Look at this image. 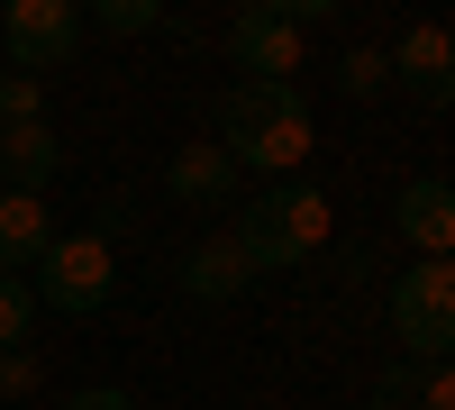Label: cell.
Segmentation results:
<instances>
[{"mask_svg": "<svg viewBox=\"0 0 455 410\" xmlns=\"http://www.w3.org/2000/svg\"><path fill=\"white\" fill-rule=\"evenodd\" d=\"M219 156L255 165L264 182H283L310 156V100H300V83H237L219 100Z\"/></svg>", "mask_w": 455, "mask_h": 410, "instance_id": "6da1fadb", "label": "cell"}, {"mask_svg": "<svg viewBox=\"0 0 455 410\" xmlns=\"http://www.w3.org/2000/svg\"><path fill=\"white\" fill-rule=\"evenodd\" d=\"M237 255L255 274H283V265H300V255H319L328 246V192L319 182H264V192L237 210Z\"/></svg>", "mask_w": 455, "mask_h": 410, "instance_id": "7a4b0ae2", "label": "cell"}, {"mask_svg": "<svg viewBox=\"0 0 455 410\" xmlns=\"http://www.w3.org/2000/svg\"><path fill=\"white\" fill-rule=\"evenodd\" d=\"M392 328L410 365H455V265H410L392 283Z\"/></svg>", "mask_w": 455, "mask_h": 410, "instance_id": "3957f363", "label": "cell"}, {"mask_svg": "<svg viewBox=\"0 0 455 410\" xmlns=\"http://www.w3.org/2000/svg\"><path fill=\"white\" fill-rule=\"evenodd\" d=\"M36 301H55V310H73V319H83V310H100L109 301V292H119V255H109V237H55L46 255H36Z\"/></svg>", "mask_w": 455, "mask_h": 410, "instance_id": "277c9868", "label": "cell"}, {"mask_svg": "<svg viewBox=\"0 0 455 410\" xmlns=\"http://www.w3.org/2000/svg\"><path fill=\"white\" fill-rule=\"evenodd\" d=\"M0 46H10V64L28 73V83H46V73L73 64L83 19H73V0H10V10H0Z\"/></svg>", "mask_w": 455, "mask_h": 410, "instance_id": "5b68a950", "label": "cell"}, {"mask_svg": "<svg viewBox=\"0 0 455 410\" xmlns=\"http://www.w3.org/2000/svg\"><path fill=\"white\" fill-rule=\"evenodd\" d=\"M228 55H237L246 83H291L300 73V19L283 0H246V10L228 19Z\"/></svg>", "mask_w": 455, "mask_h": 410, "instance_id": "8992f818", "label": "cell"}, {"mask_svg": "<svg viewBox=\"0 0 455 410\" xmlns=\"http://www.w3.org/2000/svg\"><path fill=\"white\" fill-rule=\"evenodd\" d=\"M392 229L410 237V255H419V265H455V182H437V173L401 182Z\"/></svg>", "mask_w": 455, "mask_h": 410, "instance_id": "52a82bcc", "label": "cell"}, {"mask_svg": "<svg viewBox=\"0 0 455 410\" xmlns=\"http://www.w3.org/2000/svg\"><path fill=\"white\" fill-rule=\"evenodd\" d=\"M383 64H392V83H401L410 100L455 109V28H428V19H419V28H410L401 46L383 55Z\"/></svg>", "mask_w": 455, "mask_h": 410, "instance_id": "ba28073f", "label": "cell"}, {"mask_svg": "<svg viewBox=\"0 0 455 410\" xmlns=\"http://www.w3.org/2000/svg\"><path fill=\"white\" fill-rule=\"evenodd\" d=\"M182 292L192 301H237V292H255V265L237 255V237H201L182 255Z\"/></svg>", "mask_w": 455, "mask_h": 410, "instance_id": "9c48e42d", "label": "cell"}, {"mask_svg": "<svg viewBox=\"0 0 455 410\" xmlns=\"http://www.w3.org/2000/svg\"><path fill=\"white\" fill-rule=\"evenodd\" d=\"M46 246H55V219H46V201H36V192H0V274L36 265Z\"/></svg>", "mask_w": 455, "mask_h": 410, "instance_id": "30bf717a", "label": "cell"}, {"mask_svg": "<svg viewBox=\"0 0 455 410\" xmlns=\"http://www.w3.org/2000/svg\"><path fill=\"white\" fill-rule=\"evenodd\" d=\"M0 165H10V192H46L55 182V128H0Z\"/></svg>", "mask_w": 455, "mask_h": 410, "instance_id": "8fae6325", "label": "cell"}, {"mask_svg": "<svg viewBox=\"0 0 455 410\" xmlns=\"http://www.w3.org/2000/svg\"><path fill=\"white\" fill-rule=\"evenodd\" d=\"M228 182H237V165H228L219 146H182L173 173H164V192L173 201H228Z\"/></svg>", "mask_w": 455, "mask_h": 410, "instance_id": "7c38bea8", "label": "cell"}, {"mask_svg": "<svg viewBox=\"0 0 455 410\" xmlns=\"http://www.w3.org/2000/svg\"><path fill=\"white\" fill-rule=\"evenodd\" d=\"M28 319H36V292H28L19 274H0V356L28 347Z\"/></svg>", "mask_w": 455, "mask_h": 410, "instance_id": "4fadbf2b", "label": "cell"}, {"mask_svg": "<svg viewBox=\"0 0 455 410\" xmlns=\"http://www.w3.org/2000/svg\"><path fill=\"white\" fill-rule=\"evenodd\" d=\"M36 100H46V83H28V73H0V128H36Z\"/></svg>", "mask_w": 455, "mask_h": 410, "instance_id": "5bb4252c", "label": "cell"}, {"mask_svg": "<svg viewBox=\"0 0 455 410\" xmlns=\"http://www.w3.org/2000/svg\"><path fill=\"white\" fill-rule=\"evenodd\" d=\"M109 36H146V28H164V10H156V0H100V10H92Z\"/></svg>", "mask_w": 455, "mask_h": 410, "instance_id": "9a60e30c", "label": "cell"}, {"mask_svg": "<svg viewBox=\"0 0 455 410\" xmlns=\"http://www.w3.org/2000/svg\"><path fill=\"white\" fill-rule=\"evenodd\" d=\"M373 410H428V383H419V365H392V374L373 383Z\"/></svg>", "mask_w": 455, "mask_h": 410, "instance_id": "2e32d148", "label": "cell"}, {"mask_svg": "<svg viewBox=\"0 0 455 410\" xmlns=\"http://www.w3.org/2000/svg\"><path fill=\"white\" fill-rule=\"evenodd\" d=\"M383 83H392L383 46H355V55H347V92H383Z\"/></svg>", "mask_w": 455, "mask_h": 410, "instance_id": "e0dca14e", "label": "cell"}, {"mask_svg": "<svg viewBox=\"0 0 455 410\" xmlns=\"http://www.w3.org/2000/svg\"><path fill=\"white\" fill-rule=\"evenodd\" d=\"M0 392H10V401H19V392H36V356H28V347L0 356Z\"/></svg>", "mask_w": 455, "mask_h": 410, "instance_id": "ac0fdd59", "label": "cell"}, {"mask_svg": "<svg viewBox=\"0 0 455 410\" xmlns=\"http://www.w3.org/2000/svg\"><path fill=\"white\" fill-rule=\"evenodd\" d=\"M64 410H137V401H128V392H119V383H92V392H73V401H64Z\"/></svg>", "mask_w": 455, "mask_h": 410, "instance_id": "d6986e66", "label": "cell"}, {"mask_svg": "<svg viewBox=\"0 0 455 410\" xmlns=\"http://www.w3.org/2000/svg\"><path fill=\"white\" fill-rule=\"evenodd\" d=\"M419 383H428V410H455V365H419Z\"/></svg>", "mask_w": 455, "mask_h": 410, "instance_id": "ffe728a7", "label": "cell"}]
</instances>
